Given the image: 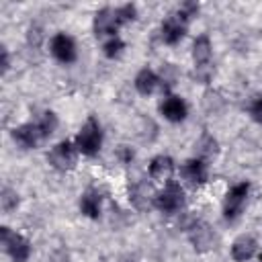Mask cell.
Here are the masks:
<instances>
[{"label": "cell", "mask_w": 262, "mask_h": 262, "mask_svg": "<svg viewBox=\"0 0 262 262\" xmlns=\"http://www.w3.org/2000/svg\"><path fill=\"white\" fill-rule=\"evenodd\" d=\"M100 143H102L100 127H98V123L90 117V119L82 125L80 133H78V137H76V147H78V151H82L84 156H94V154H98Z\"/></svg>", "instance_id": "1"}, {"label": "cell", "mask_w": 262, "mask_h": 262, "mask_svg": "<svg viewBox=\"0 0 262 262\" xmlns=\"http://www.w3.org/2000/svg\"><path fill=\"white\" fill-rule=\"evenodd\" d=\"M154 205L164 213H174L184 205V190L178 182H168L164 190L154 196Z\"/></svg>", "instance_id": "2"}, {"label": "cell", "mask_w": 262, "mask_h": 262, "mask_svg": "<svg viewBox=\"0 0 262 262\" xmlns=\"http://www.w3.org/2000/svg\"><path fill=\"white\" fill-rule=\"evenodd\" d=\"M0 239H2V246L6 248V252L10 254V258L14 262H27L29 260V254H31V246L29 242L18 235V233H12L6 225L0 227Z\"/></svg>", "instance_id": "3"}, {"label": "cell", "mask_w": 262, "mask_h": 262, "mask_svg": "<svg viewBox=\"0 0 262 262\" xmlns=\"http://www.w3.org/2000/svg\"><path fill=\"white\" fill-rule=\"evenodd\" d=\"M248 190H250L248 182H242V184H235L229 188V192L225 196V205H223V217L227 221H233L242 213V205L248 196Z\"/></svg>", "instance_id": "4"}, {"label": "cell", "mask_w": 262, "mask_h": 262, "mask_svg": "<svg viewBox=\"0 0 262 262\" xmlns=\"http://www.w3.org/2000/svg\"><path fill=\"white\" fill-rule=\"evenodd\" d=\"M47 160L57 170H70V168L76 166V149H74V145L70 141H61L49 151Z\"/></svg>", "instance_id": "5"}, {"label": "cell", "mask_w": 262, "mask_h": 262, "mask_svg": "<svg viewBox=\"0 0 262 262\" xmlns=\"http://www.w3.org/2000/svg\"><path fill=\"white\" fill-rule=\"evenodd\" d=\"M188 231H190V244L194 246L196 252H207V250L213 248V244H215V233H213V229H211L207 223L196 221V223H192V227H190Z\"/></svg>", "instance_id": "6"}, {"label": "cell", "mask_w": 262, "mask_h": 262, "mask_svg": "<svg viewBox=\"0 0 262 262\" xmlns=\"http://www.w3.org/2000/svg\"><path fill=\"white\" fill-rule=\"evenodd\" d=\"M51 53H53L59 61L72 63V61L76 59V45H74L72 37H68V35H63V33L55 35V37L51 39Z\"/></svg>", "instance_id": "7"}, {"label": "cell", "mask_w": 262, "mask_h": 262, "mask_svg": "<svg viewBox=\"0 0 262 262\" xmlns=\"http://www.w3.org/2000/svg\"><path fill=\"white\" fill-rule=\"evenodd\" d=\"M12 137H14V141H16L20 147H27V149H29V147H35L41 139H45L37 123H27V125L16 127V129L12 131Z\"/></svg>", "instance_id": "8"}, {"label": "cell", "mask_w": 262, "mask_h": 262, "mask_svg": "<svg viewBox=\"0 0 262 262\" xmlns=\"http://www.w3.org/2000/svg\"><path fill=\"white\" fill-rule=\"evenodd\" d=\"M186 33V23L178 16V14H172L166 18V23L162 25V39L168 43V45H174L178 43Z\"/></svg>", "instance_id": "9"}, {"label": "cell", "mask_w": 262, "mask_h": 262, "mask_svg": "<svg viewBox=\"0 0 262 262\" xmlns=\"http://www.w3.org/2000/svg\"><path fill=\"white\" fill-rule=\"evenodd\" d=\"M117 18H115V10H111V8H102V10H98L96 12V16H94V33L98 35V37H102V35H115L117 33Z\"/></svg>", "instance_id": "10"}, {"label": "cell", "mask_w": 262, "mask_h": 262, "mask_svg": "<svg viewBox=\"0 0 262 262\" xmlns=\"http://www.w3.org/2000/svg\"><path fill=\"white\" fill-rule=\"evenodd\" d=\"M160 111H162V115H164L168 121H172V123H178V121H182V119L186 117V104H184V100L178 98V96H168V98L160 104Z\"/></svg>", "instance_id": "11"}, {"label": "cell", "mask_w": 262, "mask_h": 262, "mask_svg": "<svg viewBox=\"0 0 262 262\" xmlns=\"http://www.w3.org/2000/svg\"><path fill=\"white\" fill-rule=\"evenodd\" d=\"M182 176L184 180H188L190 186H199L207 180V166L203 160H188L182 166Z\"/></svg>", "instance_id": "12"}, {"label": "cell", "mask_w": 262, "mask_h": 262, "mask_svg": "<svg viewBox=\"0 0 262 262\" xmlns=\"http://www.w3.org/2000/svg\"><path fill=\"white\" fill-rule=\"evenodd\" d=\"M256 254V239L250 235H242L231 246V256L235 262H246Z\"/></svg>", "instance_id": "13"}, {"label": "cell", "mask_w": 262, "mask_h": 262, "mask_svg": "<svg viewBox=\"0 0 262 262\" xmlns=\"http://www.w3.org/2000/svg\"><path fill=\"white\" fill-rule=\"evenodd\" d=\"M174 172V162L168 156H156L149 164V176L154 180H170Z\"/></svg>", "instance_id": "14"}, {"label": "cell", "mask_w": 262, "mask_h": 262, "mask_svg": "<svg viewBox=\"0 0 262 262\" xmlns=\"http://www.w3.org/2000/svg\"><path fill=\"white\" fill-rule=\"evenodd\" d=\"M149 184L147 182H137V184H133L131 186V190H129V199H131V203L139 209V211H147L149 209Z\"/></svg>", "instance_id": "15"}, {"label": "cell", "mask_w": 262, "mask_h": 262, "mask_svg": "<svg viewBox=\"0 0 262 262\" xmlns=\"http://www.w3.org/2000/svg\"><path fill=\"white\" fill-rule=\"evenodd\" d=\"M158 76L151 72V70H141L139 74H137V78H135V88H137V92L139 94H151L154 90H156V86H158Z\"/></svg>", "instance_id": "16"}, {"label": "cell", "mask_w": 262, "mask_h": 262, "mask_svg": "<svg viewBox=\"0 0 262 262\" xmlns=\"http://www.w3.org/2000/svg\"><path fill=\"white\" fill-rule=\"evenodd\" d=\"M192 57L199 66H205L209 59H211V41L207 35H201L196 37L194 45H192Z\"/></svg>", "instance_id": "17"}, {"label": "cell", "mask_w": 262, "mask_h": 262, "mask_svg": "<svg viewBox=\"0 0 262 262\" xmlns=\"http://www.w3.org/2000/svg\"><path fill=\"white\" fill-rule=\"evenodd\" d=\"M80 209L84 215L96 219L98 213H100V196L96 192H86L82 199H80Z\"/></svg>", "instance_id": "18"}, {"label": "cell", "mask_w": 262, "mask_h": 262, "mask_svg": "<svg viewBox=\"0 0 262 262\" xmlns=\"http://www.w3.org/2000/svg\"><path fill=\"white\" fill-rule=\"evenodd\" d=\"M203 106H205L207 113L215 115V113H219V111L223 108V98L219 96V92H215V90H207V92L203 94Z\"/></svg>", "instance_id": "19"}, {"label": "cell", "mask_w": 262, "mask_h": 262, "mask_svg": "<svg viewBox=\"0 0 262 262\" xmlns=\"http://www.w3.org/2000/svg\"><path fill=\"white\" fill-rule=\"evenodd\" d=\"M37 125H39L41 133H43V137H49V135L55 131V127H57V117H55L51 111H47V113H43V117L37 121Z\"/></svg>", "instance_id": "20"}, {"label": "cell", "mask_w": 262, "mask_h": 262, "mask_svg": "<svg viewBox=\"0 0 262 262\" xmlns=\"http://www.w3.org/2000/svg\"><path fill=\"white\" fill-rule=\"evenodd\" d=\"M0 205H2V211H12L16 205H18V194L12 190V188H8V186H4L2 188V196H0Z\"/></svg>", "instance_id": "21"}, {"label": "cell", "mask_w": 262, "mask_h": 262, "mask_svg": "<svg viewBox=\"0 0 262 262\" xmlns=\"http://www.w3.org/2000/svg\"><path fill=\"white\" fill-rule=\"evenodd\" d=\"M135 14H137V10H135V6H133V4H125V6L115 8L117 25H123V23H127V20H133V18H135Z\"/></svg>", "instance_id": "22"}, {"label": "cell", "mask_w": 262, "mask_h": 262, "mask_svg": "<svg viewBox=\"0 0 262 262\" xmlns=\"http://www.w3.org/2000/svg\"><path fill=\"white\" fill-rule=\"evenodd\" d=\"M199 151H201V156H205V158L215 156V154H217V141H215L211 135H203V139L199 141Z\"/></svg>", "instance_id": "23"}, {"label": "cell", "mask_w": 262, "mask_h": 262, "mask_svg": "<svg viewBox=\"0 0 262 262\" xmlns=\"http://www.w3.org/2000/svg\"><path fill=\"white\" fill-rule=\"evenodd\" d=\"M123 47H125V43H123L121 39L113 37L111 41L104 43V55H106V57H117V55L123 51Z\"/></svg>", "instance_id": "24"}, {"label": "cell", "mask_w": 262, "mask_h": 262, "mask_svg": "<svg viewBox=\"0 0 262 262\" xmlns=\"http://www.w3.org/2000/svg\"><path fill=\"white\" fill-rule=\"evenodd\" d=\"M250 115L256 123H262V98L260 96L250 102Z\"/></svg>", "instance_id": "25"}, {"label": "cell", "mask_w": 262, "mask_h": 262, "mask_svg": "<svg viewBox=\"0 0 262 262\" xmlns=\"http://www.w3.org/2000/svg\"><path fill=\"white\" fill-rule=\"evenodd\" d=\"M41 39H43V35H41V31H39L37 27H31V31H29V43H31L33 47H39V43H41Z\"/></svg>", "instance_id": "26"}, {"label": "cell", "mask_w": 262, "mask_h": 262, "mask_svg": "<svg viewBox=\"0 0 262 262\" xmlns=\"http://www.w3.org/2000/svg\"><path fill=\"white\" fill-rule=\"evenodd\" d=\"M2 70L4 72L8 70V51L6 49H2Z\"/></svg>", "instance_id": "27"}]
</instances>
